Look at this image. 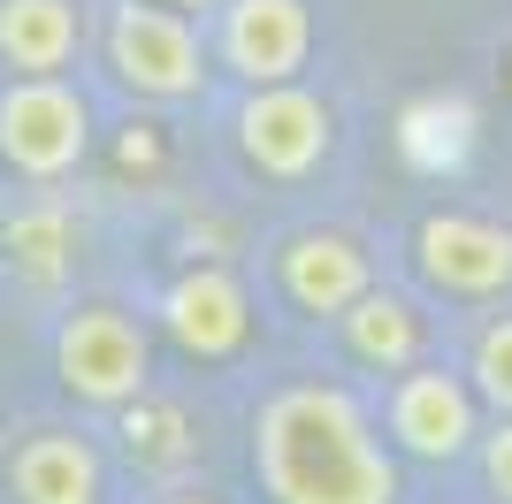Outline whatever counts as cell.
Instances as JSON below:
<instances>
[{"instance_id":"d6986e66","label":"cell","mask_w":512,"mask_h":504,"mask_svg":"<svg viewBox=\"0 0 512 504\" xmlns=\"http://www.w3.org/2000/svg\"><path fill=\"white\" fill-rule=\"evenodd\" d=\"M169 8H184V16H207V8H214V0H169Z\"/></svg>"},{"instance_id":"30bf717a","label":"cell","mask_w":512,"mask_h":504,"mask_svg":"<svg viewBox=\"0 0 512 504\" xmlns=\"http://www.w3.org/2000/svg\"><path fill=\"white\" fill-rule=\"evenodd\" d=\"M268 275H276V298L299 321H337L344 306L375 283V252L352 230H337V222H306V230L276 237Z\"/></svg>"},{"instance_id":"5b68a950","label":"cell","mask_w":512,"mask_h":504,"mask_svg":"<svg viewBox=\"0 0 512 504\" xmlns=\"http://www.w3.org/2000/svg\"><path fill=\"white\" fill-rule=\"evenodd\" d=\"M383 443L413 466H459L482 436V398L467 375H451L444 359H413L398 375H383V413H375Z\"/></svg>"},{"instance_id":"8fae6325","label":"cell","mask_w":512,"mask_h":504,"mask_svg":"<svg viewBox=\"0 0 512 504\" xmlns=\"http://www.w3.org/2000/svg\"><path fill=\"white\" fill-rule=\"evenodd\" d=\"M0 489L16 504H107V459L77 428H23L0 459Z\"/></svg>"},{"instance_id":"ac0fdd59","label":"cell","mask_w":512,"mask_h":504,"mask_svg":"<svg viewBox=\"0 0 512 504\" xmlns=\"http://www.w3.org/2000/svg\"><path fill=\"white\" fill-rule=\"evenodd\" d=\"M161 504H222V497H207V489H161Z\"/></svg>"},{"instance_id":"7a4b0ae2","label":"cell","mask_w":512,"mask_h":504,"mask_svg":"<svg viewBox=\"0 0 512 504\" xmlns=\"http://www.w3.org/2000/svg\"><path fill=\"white\" fill-rule=\"evenodd\" d=\"M100 62L107 77L123 84L130 100L146 107H184L207 92V39H199V16L169 8V0H107L100 23Z\"/></svg>"},{"instance_id":"9c48e42d","label":"cell","mask_w":512,"mask_h":504,"mask_svg":"<svg viewBox=\"0 0 512 504\" xmlns=\"http://www.w3.org/2000/svg\"><path fill=\"white\" fill-rule=\"evenodd\" d=\"M207 54L237 84H291L314 62V8L306 0H214Z\"/></svg>"},{"instance_id":"5bb4252c","label":"cell","mask_w":512,"mask_h":504,"mask_svg":"<svg viewBox=\"0 0 512 504\" xmlns=\"http://www.w3.org/2000/svg\"><path fill=\"white\" fill-rule=\"evenodd\" d=\"M0 260L31 291H62L69 275H77V222H69V207L62 199H23L0 222Z\"/></svg>"},{"instance_id":"6da1fadb","label":"cell","mask_w":512,"mask_h":504,"mask_svg":"<svg viewBox=\"0 0 512 504\" xmlns=\"http://www.w3.org/2000/svg\"><path fill=\"white\" fill-rule=\"evenodd\" d=\"M253 482L268 504H398V451L352 382L299 375L253 413Z\"/></svg>"},{"instance_id":"e0dca14e","label":"cell","mask_w":512,"mask_h":504,"mask_svg":"<svg viewBox=\"0 0 512 504\" xmlns=\"http://www.w3.org/2000/svg\"><path fill=\"white\" fill-rule=\"evenodd\" d=\"M474 474H482V497L490 504H512V413H497V428L474 436Z\"/></svg>"},{"instance_id":"4fadbf2b","label":"cell","mask_w":512,"mask_h":504,"mask_svg":"<svg viewBox=\"0 0 512 504\" xmlns=\"http://www.w3.org/2000/svg\"><path fill=\"white\" fill-rule=\"evenodd\" d=\"M85 54L77 0H0V69L8 77H69Z\"/></svg>"},{"instance_id":"52a82bcc","label":"cell","mask_w":512,"mask_h":504,"mask_svg":"<svg viewBox=\"0 0 512 504\" xmlns=\"http://www.w3.org/2000/svg\"><path fill=\"white\" fill-rule=\"evenodd\" d=\"M413 275L444 306H497L512 298V222L474 207H428L413 222Z\"/></svg>"},{"instance_id":"9a60e30c","label":"cell","mask_w":512,"mask_h":504,"mask_svg":"<svg viewBox=\"0 0 512 504\" xmlns=\"http://www.w3.org/2000/svg\"><path fill=\"white\" fill-rule=\"evenodd\" d=\"M123 451L146 466V474H169V482L199 466V436H192V420H184V405L153 398V390L123 405Z\"/></svg>"},{"instance_id":"3957f363","label":"cell","mask_w":512,"mask_h":504,"mask_svg":"<svg viewBox=\"0 0 512 504\" xmlns=\"http://www.w3.org/2000/svg\"><path fill=\"white\" fill-rule=\"evenodd\" d=\"M54 382H62V398L92 405V413H123L130 398L153 390V329L107 298L69 306L54 321Z\"/></svg>"},{"instance_id":"8992f818","label":"cell","mask_w":512,"mask_h":504,"mask_svg":"<svg viewBox=\"0 0 512 504\" xmlns=\"http://www.w3.org/2000/svg\"><path fill=\"white\" fill-rule=\"evenodd\" d=\"M237 161L268 176V184H306L329 153H337V107L314 84H245V100L230 115Z\"/></svg>"},{"instance_id":"2e32d148","label":"cell","mask_w":512,"mask_h":504,"mask_svg":"<svg viewBox=\"0 0 512 504\" xmlns=\"http://www.w3.org/2000/svg\"><path fill=\"white\" fill-rule=\"evenodd\" d=\"M459 375L474 382L482 413H512V314H490L467 344V367Z\"/></svg>"},{"instance_id":"7c38bea8","label":"cell","mask_w":512,"mask_h":504,"mask_svg":"<svg viewBox=\"0 0 512 504\" xmlns=\"http://www.w3.org/2000/svg\"><path fill=\"white\" fill-rule=\"evenodd\" d=\"M329 329H337L344 359H352L360 375H398V367H413V359L436 352V321H428V306L406 298V291H390V283H367Z\"/></svg>"},{"instance_id":"ba28073f","label":"cell","mask_w":512,"mask_h":504,"mask_svg":"<svg viewBox=\"0 0 512 504\" xmlns=\"http://www.w3.org/2000/svg\"><path fill=\"white\" fill-rule=\"evenodd\" d=\"M153 321H161V336H169L184 359H199V367H230V359L253 352V336H260L253 291H245V275L222 268V260H199V268L169 275V291L153 298Z\"/></svg>"},{"instance_id":"277c9868","label":"cell","mask_w":512,"mask_h":504,"mask_svg":"<svg viewBox=\"0 0 512 504\" xmlns=\"http://www.w3.org/2000/svg\"><path fill=\"white\" fill-rule=\"evenodd\" d=\"M100 115L69 77H8L0 84V168L23 184H62L92 161Z\"/></svg>"}]
</instances>
